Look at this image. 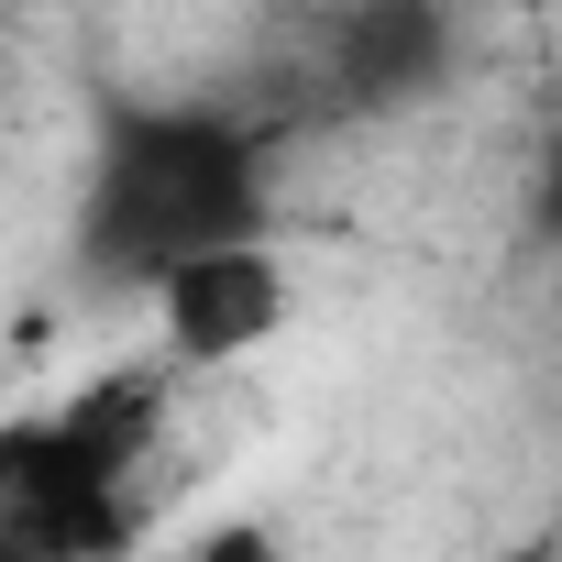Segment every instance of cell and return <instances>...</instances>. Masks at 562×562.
Here are the masks:
<instances>
[{"mask_svg": "<svg viewBox=\"0 0 562 562\" xmlns=\"http://www.w3.org/2000/svg\"><path fill=\"white\" fill-rule=\"evenodd\" d=\"M155 310H166V342L188 364H232L265 331H288L299 288H288V265H276L265 243H199V254H177L155 276Z\"/></svg>", "mask_w": 562, "mask_h": 562, "instance_id": "1", "label": "cell"}, {"mask_svg": "<svg viewBox=\"0 0 562 562\" xmlns=\"http://www.w3.org/2000/svg\"><path fill=\"white\" fill-rule=\"evenodd\" d=\"M188 562H276V540H265V529H210Z\"/></svg>", "mask_w": 562, "mask_h": 562, "instance_id": "2", "label": "cell"}]
</instances>
